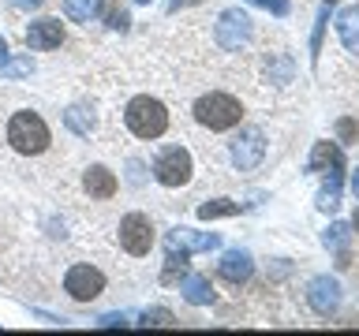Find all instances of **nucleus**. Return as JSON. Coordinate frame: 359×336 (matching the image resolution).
Segmentation results:
<instances>
[{"label":"nucleus","instance_id":"27","mask_svg":"<svg viewBox=\"0 0 359 336\" xmlns=\"http://www.w3.org/2000/svg\"><path fill=\"white\" fill-rule=\"evenodd\" d=\"M45 0H11V8H22V11H30V8H41Z\"/></svg>","mask_w":359,"mask_h":336},{"label":"nucleus","instance_id":"13","mask_svg":"<svg viewBox=\"0 0 359 336\" xmlns=\"http://www.w3.org/2000/svg\"><path fill=\"white\" fill-rule=\"evenodd\" d=\"M83 187H86L90 198H101V202H105V198L116 195V176H112L105 164H90L86 176H83Z\"/></svg>","mask_w":359,"mask_h":336},{"label":"nucleus","instance_id":"32","mask_svg":"<svg viewBox=\"0 0 359 336\" xmlns=\"http://www.w3.org/2000/svg\"><path fill=\"white\" fill-rule=\"evenodd\" d=\"M325 4H337V0H325Z\"/></svg>","mask_w":359,"mask_h":336},{"label":"nucleus","instance_id":"2","mask_svg":"<svg viewBox=\"0 0 359 336\" xmlns=\"http://www.w3.org/2000/svg\"><path fill=\"white\" fill-rule=\"evenodd\" d=\"M123 123L135 139H161L168 131V112L157 97H131L128 101V112H123Z\"/></svg>","mask_w":359,"mask_h":336},{"label":"nucleus","instance_id":"11","mask_svg":"<svg viewBox=\"0 0 359 336\" xmlns=\"http://www.w3.org/2000/svg\"><path fill=\"white\" fill-rule=\"evenodd\" d=\"M64 41V22L60 19H38V22H30V30H27V45L30 49H56V45Z\"/></svg>","mask_w":359,"mask_h":336},{"label":"nucleus","instance_id":"30","mask_svg":"<svg viewBox=\"0 0 359 336\" xmlns=\"http://www.w3.org/2000/svg\"><path fill=\"white\" fill-rule=\"evenodd\" d=\"M352 228L359 232V209H355V217H352Z\"/></svg>","mask_w":359,"mask_h":336},{"label":"nucleus","instance_id":"9","mask_svg":"<svg viewBox=\"0 0 359 336\" xmlns=\"http://www.w3.org/2000/svg\"><path fill=\"white\" fill-rule=\"evenodd\" d=\"M307 299H311V307L325 318V314H333L337 307H341V284H337L333 276H314L311 288H307Z\"/></svg>","mask_w":359,"mask_h":336},{"label":"nucleus","instance_id":"23","mask_svg":"<svg viewBox=\"0 0 359 336\" xmlns=\"http://www.w3.org/2000/svg\"><path fill=\"white\" fill-rule=\"evenodd\" d=\"M337 134H341L344 142H352L355 134H359V123L355 120H341V123H337Z\"/></svg>","mask_w":359,"mask_h":336},{"label":"nucleus","instance_id":"24","mask_svg":"<svg viewBox=\"0 0 359 336\" xmlns=\"http://www.w3.org/2000/svg\"><path fill=\"white\" fill-rule=\"evenodd\" d=\"M30 71V60H11V64H4V75L8 78H19V75H27Z\"/></svg>","mask_w":359,"mask_h":336},{"label":"nucleus","instance_id":"14","mask_svg":"<svg viewBox=\"0 0 359 336\" xmlns=\"http://www.w3.org/2000/svg\"><path fill=\"white\" fill-rule=\"evenodd\" d=\"M251 269H255V262H251V254H247V251H229L221 258L217 273L229 280V284H243V280L251 276Z\"/></svg>","mask_w":359,"mask_h":336},{"label":"nucleus","instance_id":"12","mask_svg":"<svg viewBox=\"0 0 359 336\" xmlns=\"http://www.w3.org/2000/svg\"><path fill=\"white\" fill-rule=\"evenodd\" d=\"M311 172H330V176H341L344 172V153H341V146H333V142H318L314 146V153H311V161H307Z\"/></svg>","mask_w":359,"mask_h":336},{"label":"nucleus","instance_id":"26","mask_svg":"<svg viewBox=\"0 0 359 336\" xmlns=\"http://www.w3.org/2000/svg\"><path fill=\"white\" fill-rule=\"evenodd\" d=\"M97 325H105V329H109V325H128V314H105Z\"/></svg>","mask_w":359,"mask_h":336},{"label":"nucleus","instance_id":"29","mask_svg":"<svg viewBox=\"0 0 359 336\" xmlns=\"http://www.w3.org/2000/svg\"><path fill=\"white\" fill-rule=\"evenodd\" d=\"M352 195L359 198V168H355V172H352Z\"/></svg>","mask_w":359,"mask_h":336},{"label":"nucleus","instance_id":"19","mask_svg":"<svg viewBox=\"0 0 359 336\" xmlns=\"http://www.w3.org/2000/svg\"><path fill=\"white\" fill-rule=\"evenodd\" d=\"M341 206V176H330V183L318 190V209L322 213H333Z\"/></svg>","mask_w":359,"mask_h":336},{"label":"nucleus","instance_id":"20","mask_svg":"<svg viewBox=\"0 0 359 336\" xmlns=\"http://www.w3.org/2000/svg\"><path fill=\"white\" fill-rule=\"evenodd\" d=\"M348 235H352V232H348V224H333V228L325 232L322 239H325V246H333V251H344V246H348Z\"/></svg>","mask_w":359,"mask_h":336},{"label":"nucleus","instance_id":"15","mask_svg":"<svg viewBox=\"0 0 359 336\" xmlns=\"http://www.w3.org/2000/svg\"><path fill=\"white\" fill-rule=\"evenodd\" d=\"M180 291H184V299L191 302V307H206V302H213V284H210V276H202V273H187Z\"/></svg>","mask_w":359,"mask_h":336},{"label":"nucleus","instance_id":"1","mask_svg":"<svg viewBox=\"0 0 359 336\" xmlns=\"http://www.w3.org/2000/svg\"><path fill=\"white\" fill-rule=\"evenodd\" d=\"M8 142H11V150H15V153L38 157V153L49 150L53 134H49V123H45L38 112L22 108V112H15V116L8 120Z\"/></svg>","mask_w":359,"mask_h":336},{"label":"nucleus","instance_id":"16","mask_svg":"<svg viewBox=\"0 0 359 336\" xmlns=\"http://www.w3.org/2000/svg\"><path fill=\"white\" fill-rule=\"evenodd\" d=\"M337 34H341L348 52H359V8H344L337 15Z\"/></svg>","mask_w":359,"mask_h":336},{"label":"nucleus","instance_id":"3","mask_svg":"<svg viewBox=\"0 0 359 336\" xmlns=\"http://www.w3.org/2000/svg\"><path fill=\"white\" fill-rule=\"evenodd\" d=\"M240 116H243L240 101L229 97V94H206V97L195 101V120L210 131H229L240 123Z\"/></svg>","mask_w":359,"mask_h":336},{"label":"nucleus","instance_id":"22","mask_svg":"<svg viewBox=\"0 0 359 336\" xmlns=\"http://www.w3.org/2000/svg\"><path fill=\"white\" fill-rule=\"evenodd\" d=\"M142 325H172V314H168V310H146Z\"/></svg>","mask_w":359,"mask_h":336},{"label":"nucleus","instance_id":"10","mask_svg":"<svg viewBox=\"0 0 359 336\" xmlns=\"http://www.w3.org/2000/svg\"><path fill=\"white\" fill-rule=\"evenodd\" d=\"M165 246H168V251H184V254H191V251H213V246H217V235H213V232L172 228L165 235Z\"/></svg>","mask_w":359,"mask_h":336},{"label":"nucleus","instance_id":"18","mask_svg":"<svg viewBox=\"0 0 359 336\" xmlns=\"http://www.w3.org/2000/svg\"><path fill=\"white\" fill-rule=\"evenodd\" d=\"M240 213V206L229 198H217V202H206V206H198V217L202 220H217V217H236Z\"/></svg>","mask_w":359,"mask_h":336},{"label":"nucleus","instance_id":"21","mask_svg":"<svg viewBox=\"0 0 359 336\" xmlns=\"http://www.w3.org/2000/svg\"><path fill=\"white\" fill-rule=\"evenodd\" d=\"M128 22H131V19H128V8H120V4L109 8V27H112V30H128Z\"/></svg>","mask_w":359,"mask_h":336},{"label":"nucleus","instance_id":"28","mask_svg":"<svg viewBox=\"0 0 359 336\" xmlns=\"http://www.w3.org/2000/svg\"><path fill=\"white\" fill-rule=\"evenodd\" d=\"M8 60V41H4V34H0V64Z\"/></svg>","mask_w":359,"mask_h":336},{"label":"nucleus","instance_id":"31","mask_svg":"<svg viewBox=\"0 0 359 336\" xmlns=\"http://www.w3.org/2000/svg\"><path fill=\"white\" fill-rule=\"evenodd\" d=\"M139 4H150V0H139Z\"/></svg>","mask_w":359,"mask_h":336},{"label":"nucleus","instance_id":"17","mask_svg":"<svg viewBox=\"0 0 359 336\" xmlns=\"http://www.w3.org/2000/svg\"><path fill=\"white\" fill-rule=\"evenodd\" d=\"M101 8H105V0H64V15L72 22H90L101 15Z\"/></svg>","mask_w":359,"mask_h":336},{"label":"nucleus","instance_id":"4","mask_svg":"<svg viewBox=\"0 0 359 336\" xmlns=\"http://www.w3.org/2000/svg\"><path fill=\"white\" fill-rule=\"evenodd\" d=\"M191 172H195V164H191V153L184 146H165L154 157V179L161 187H184L191 179Z\"/></svg>","mask_w":359,"mask_h":336},{"label":"nucleus","instance_id":"25","mask_svg":"<svg viewBox=\"0 0 359 336\" xmlns=\"http://www.w3.org/2000/svg\"><path fill=\"white\" fill-rule=\"evenodd\" d=\"M251 4H262V8L273 11V15H288V0H251Z\"/></svg>","mask_w":359,"mask_h":336},{"label":"nucleus","instance_id":"6","mask_svg":"<svg viewBox=\"0 0 359 336\" xmlns=\"http://www.w3.org/2000/svg\"><path fill=\"white\" fill-rule=\"evenodd\" d=\"M64 288H67L72 299L90 302V299H97L101 291H105V276H101V269H94V265H72L67 276H64Z\"/></svg>","mask_w":359,"mask_h":336},{"label":"nucleus","instance_id":"5","mask_svg":"<svg viewBox=\"0 0 359 336\" xmlns=\"http://www.w3.org/2000/svg\"><path fill=\"white\" fill-rule=\"evenodd\" d=\"M120 243H123V251L135 254V258L150 254V246H154V224H150V217H142V213H128V217L120 220Z\"/></svg>","mask_w":359,"mask_h":336},{"label":"nucleus","instance_id":"7","mask_svg":"<svg viewBox=\"0 0 359 336\" xmlns=\"http://www.w3.org/2000/svg\"><path fill=\"white\" fill-rule=\"evenodd\" d=\"M262 157H266V139H262V131H258V127H247V131L236 134V142H232V161H236V168L251 172V168L262 164Z\"/></svg>","mask_w":359,"mask_h":336},{"label":"nucleus","instance_id":"8","mask_svg":"<svg viewBox=\"0 0 359 336\" xmlns=\"http://www.w3.org/2000/svg\"><path fill=\"white\" fill-rule=\"evenodd\" d=\"M247 34H251V19H247L240 8L224 11L221 22H217V41L224 45V49H240V45L247 41Z\"/></svg>","mask_w":359,"mask_h":336}]
</instances>
